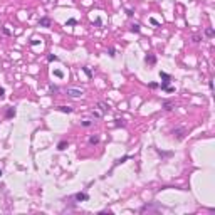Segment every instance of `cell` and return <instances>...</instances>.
<instances>
[{
  "label": "cell",
  "mask_w": 215,
  "mask_h": 215,
  "mask_svg": "<svg viewBox=\"0 0 215 215\" xmlns=\"http://www.w3.org/2000/svg\"><path fill=\"white\" fill-rule=\"evenodd\" d=\"M183 133H185V129H177V131H173V135H177L178 140H183V136H185Z\"/></svg>",
  "instance_id": "5b68a950"
},
{
  "label": "cell",
  "mask_w": 215,
  "mask_h": 215,
  "mask_svg": "<svg viewBox=\"0 0 215 215\" xmlns=\"http://www.w3.org/2000/svg\"><path fill=\"white\" fill-rule=\"evenodd\" d=\"M160 77L163 81H170V74H166V72H161L160 71Z\"/></svg>",
  "instance_id": "ba28073f"
},
{
  "label": "cell",
  "mask_w": 215,
  "mask_h": 215,
  "mask_svg": "<svg viewBox=\"0 0 215 215\" xmlns=\"http://www.w3.org/2000/svg\"><path fill=\"white\" fill-rule=\"evenodd\" d=\"M51 91H52V92H57V91H59V89H57L55 86H51Z\"/></svg>",
  "instance_id": "44dd1931"
},
{
  "label": "cell",
  "mask_w": 215,
  "mask_h": 215,
  "mask_svg": "<svg viewBox=\"0 0 215 215\" xmlns=\"http://www.w3.org/2000/svg\"><path fill=\"white\" fill-rule=\"evenodd\" d=\"M66 146H67V141H61V143L57 144V150L62 151V150H66Z\"/></svg>",
  "instance_id": "8992f818"
},
{
  "label": "cell",
  "mask_w": 215,
  "mask_h": 215,
  "mask_svg": "<svg viewBox=\"0 0 215 215\" xmlns=\"http://www.w3.org/2000/svg\"><path fill=\"white\" fill-rule=\"evenodd\" d=\"M89 143H91V144L99 143V136H91V138H89Z\"/></svg>",
  "instance_id": "9c48e42d"
},
{
  "label": "cell",
  "mask_w": 215,
  "mask_h": 215,
  "mask_svg": "<svg viewBox=\"0 0 215 215\" xmlns=\"http://www.w3.org/2000/svg\"><path fill=\"white\" fill-rule=\"evenodd\" d=\"M49 61H57V55H49Z\"/></svg>",
  "instance_id": "d6986e66"
},
{
  "label": "cell",
  "mask_w": 215,
  "mask_h": 215,
  "mask_svg": "<svg viewBox=\"0 0 215 215\" xmlns=\"http://www.w3.org/2000/svg\"><path fill=\"white\" fill-rule=\"evenodd\" d=\"M54 74H55L57 77H62V76H64V74H62V71H54Z\"/></svg>",
  "instance_id": "e0dca14e"
},
{
  "label": "cell",
  "mask_w": 215,
  "mask_h": 215,
  "mask_svg": "<svg viewBox=\"0 0 215 215\" xmlns=\"http://www.w3.org/2000/svg\"><path fill=\"white\" fill-rule=\"evenodd\" d=\"M72 198L77 200V202H82V200H88L89 195H88V193H76V195H72Z\"/></svg>",
  "instance_id": "7a4b0ae2"
},
{
  "label": "cell",
  "mask_w": 215,
  "mask_h": 215,
  "mask_svg": "<svg viewBox=\"0 0 215 215\" xmlns=\"http://www.w3.org/2000/svg\"><path fill=\"white\" fill-rule=\"evenodd\" d=\"M14 114H15V109H14V108H10V109L7 111V118H12Z\"/></svg>",
  "instance_id": "8fae6325"
},
{
  "label": "cell",
  "mask_w": 215,
  "mask_h": 215,
  "mask_svg": "<svg viewBox=\"0 0 215 215\" xmlns=\"http://www.w3.org/2000/svg\"><path fill=\"white\" fill-rule=\"evenodd\" d=\"M205 34H207L208 37H212V36H214V30H212V29H207V30H205Z\"/></svg>",
  "instance_id": "2e32d148"
},
{
  "label": "cell",
  "mask_w": 215,
  "mask_h": 215,
  "mask_svg": "<svg viewBox=\"0 0 215 215\" xmlns=\"http://www.w3.org/2000/svg\"><path fill=\"white\" fill-rule=\"evenodd\" d=\"M3 96H5V89H3V88H0V98H3Z\"/></svg>",
  "instance_id": "ac0fdd59"
},
{
  "label": "cell",
  "mask_w": 215,
  "mask_h": 215,
  "mask_svg": "<svg viewBox=\"0 0 215 215\" xmlns=\"http://www.w3.org/2000/svg\"><path fill=\"white\" fill-rule=\"evenodd\" d=\"M98 106H99V111H101V113H103V114H106L108 111H109V106H108L106 103H99V104H98Z\"/></svg>",
  "instance_id": "3957f363"
},
{
  "label": "cell",
  "mask_w": 215,
  "mask_h": 215,
  "mask_svg": "<svg viewBox=\"0 0 215 215\" xmlns=\"http://www.w3.org/2000/svg\"><path fill=\"white\" fill-rule=\"evenodd\" d=\"M84 72H86V74H88V76H89V77H91V71H89V69H88V67H84Z\"/></svg>",
  "instance_id": "ffe728a7"
},
{
  "label": "cell",
  "mask_w": 215,
  "mask_h": 215,
  "mask_svg": "<svg viewBox=\"0 0 215 215\" xmlns=\"http://www.w3.org/2000/svg\"><path fill=\"white\" fill-rule=\"evenodd\" d=\"M66 94L71 96V98H81V96L84 94V91L79 89V88H67V89H66Z\"/></svg>",
  "instance_id": "6da1fadb"
},
{
  "label": "cell",
  "mask_w": 215,
  "mask_h": 215,
  "mask_svg": "<svg viewBox=\"0 0 215 215\" xmlns=\"http://www.w3.org/2000/svg\"><path fill=\"white\" fill-rule=\"evenodd\" d=\"M0 175H2V170H0Z\"/></svg>",
  "instance_id": "7402d4cb"
},
{
  "label": "cell",
  "mask_w": 215,
  "mask_h": 215,
  "mask_svg": "<svg viewBox=\"0 0 215 215\" xmlns=\"http://www.w3.org/2000/svg\"><path fill=\"white\" fill-rule=\"evenodd\" d=\"M76 24H77V20H76V18H71V20H67V22H66V25H76Z\"/></svg>",
  "instance_id": "7c38bea8"
},
{
  "label": "cell",
  "mask_w": 215,
  "mask_h": 215,
  "mask_svg": "<svg viewBox=\"0 0 215 215\" xmlns=\"http://www.w3.org/2000/svg\"><path fill=\"white\" fill-rule=\"evenodd\" d=\"M144 61H146V62H150V64H155V62H156V57H155L153 54H148V55L144 57Z\"/></svg>",
  "instance_id": "277c9868"
},
{
  "label": "cell",
  "mask_w": 215,
  "mask_h": 215,
  "mask_svg": "<svg viewBox=\"0 0 215 215\" xmlns=\"http://www.w3.org/2000/svg\"><path fill=\"white\" fill-rule=\"evenodd\" d=\"M131 30H133V32H140V25H138V24L131 25Z\"/></svg>",
  "instance_id": "4fadbf2b"
},
{
  "label": "cell",
  "mask_w": 215,
  "mask_h": 215,
  "mask_svg": "<svg viewBox=\"0 0 215 215\" xmlns=\"http://www.w3.org/2000/svg\"><path fill=\"white\" fill-rule=\"evenodd\" d=\"M81 125H82V126H86V128H88V126H91V125H92V121H88V119H86V121H81Z\"/></svg>",
  "instance_id": "5bb4252c"
},
{
  "label": "cell",
  "mask_w": 215,
  "mask_h": 215,
  "mask_svg": "<svg viewBox=\"0 0 215 215\" xmlns=\"http://www.w3.org/2000/svg\"><path fill=\"white\" fill-rule=\"evenodd\" d=\"M39 24H40V25H44V27H49V25H51V20H49V18H42Z\"/></svg>",
  "instance_id": "52a82bcc"
},
{
  "label": "cell",
  "mask_w": 215,
  "mask_h": 215,
  "mask_svg": "<svg viewBox=\"0 0 215 215\" xmlns=\"http://www.w3.org/2000/svg\"><path fill=\"white\" fill-rule=\"evenodd\" d=\"M163 106H165V109H168V111H170V109H171V103H170V101H166Z\"/></svg>",
  "instance_id": "9a60e30c"
},
{
  "label": "cell",
  "mask_w": 215,
  "mask_h": 215,
  "mask_svg": "<svg viewBox=\"0 0 215 215\" xmlns=\"http://www.w3.org/2000/svg\"><path fill=\"white\" fill-rule=\"evenodd\" d=\"M59 109H61V111H62V113H71L72 109L69 106H59Z\"/></svg>",
  "instance_id": "30bf717a"
}]
</instances>
